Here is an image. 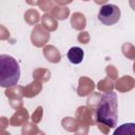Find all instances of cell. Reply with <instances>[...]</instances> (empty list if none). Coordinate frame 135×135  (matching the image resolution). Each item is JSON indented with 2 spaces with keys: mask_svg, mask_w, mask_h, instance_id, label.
<instances>
[{
  "mask_svg": "<svg viewBox=\"0 0 135 135\" xmlns=\"http://www.w3.org/2000/svg\"><path fill=\"white\" fill-rule=\"evenodd\" d=\"M96 119L109 128H115L117 126L118 102L115 92L109 91L101 95L96 109Z\"/></svg>",
  "mask_w": 135,
  "mask_h": 135,
  "instance_id": "6da1fadb",
  "label": "cell"
},
{
  "mask_svg": "<svg viewBox=\"0 0 135 135\" xmlns=\"http://www.w3.org/2000/svg\"><path fill=\"white\" fill-rule=\"evenodd\" d=\"M20 79V66L17 60L6 54L0 55V84L2 88H12Z\"/></svg>",
  "mask_w": 135,
  "mask_h": 135,
  "instance_id": "7a4b0ae2",
  "label": "cell"
},
{
  "mask_svg": "<svg viewBox=\"0 0 135 135\" xmlns=\"http://www.w3.org/2000/svg\"><path fill=\"white\" fill-rule=\"evenodd\" d=\"M120 16H121L120 8L117 5L110 3L102 5L98 12V20L107 26L117 23L120 19Z\"/></svg>",
  "mask_w": 135,
  "mask_h": 135,
  "instance_id": "3957f363",
  "label": "cell"
},
{
  "mask_svg": "<svg viewBox=\"0 0 135 135\" xmlns=\"http://www.w3.org/2000/svg\"><path fill=\"white\" fill-rule=\"evenodd\" d=\"M83 56H84L83 50L79 46H73L66 53V57L69 61L73 64H79L83 60Z\"/></svg>",
  "mask_w": 135,
  "mask_h": 135,
  "instance_id": "277c9868",
  "label": "cell"
},
{
  "mask_svg": "<svg viewBox=\"0 0 135 135\" xmlns=\"http://www.w3.org/2000/svg\"><path fill=\"white\" fill-rule=\"evenodd\" d=\"M114 135H135V123L128 122L119 126L114 131Z\"/></svg>",
  "mask_w": 135,
  "mask_h": 135,
  "instance_id": "5b68a950",
  "label": "cell"
}]
</instances>
